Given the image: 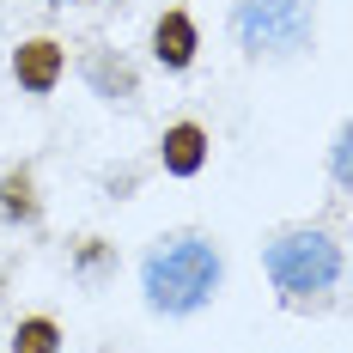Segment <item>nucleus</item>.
<instances>
[{
  "mask_svg": "<svg viewBox=\"0 0 353 353\" xmlns=\"http://www.w3.org/2000/svg\"><path fill=\"white\" fill-rule=\"evenodd\" d=\"M225 286V250L201 225L159 232L141 256V305L152 317H201Z\"/></svg>",
  "mask_w": 353,
  "mask_h": 353,
  "instance_id": "f257e3e1",
  "label": "nucleus"
},
{
  "mask_svg": "<svg viewBox=\"0 0 353 353\" xmlns=\"http://www.w3.org/2000/svg\"><path fill=\"white\" fill-rule=\"evenodd\" d=\"M262 274L281 292L286 311H311V305L335 299V286L347 274V256L323 225H281L262 244Z\"/></svg>",
  "mask_w": 353,
  "mask_h": 353,
  "instance_id": "f03ea898",
  "label": "nucleus"
},
{
  "mask_svg": "<svg viewBox=\"0 0 353 353\" xmlns=\"http://www.w3.org/2000/svg\"><path fill=\"white\" fill-rule=\"evenodd\" d=\"M225 25L244 61H299L317 43V0H232Z\"/></svg>",
  "mask_w": 353,
  "mask_h": 353,
  "instance_id": "7ed1b4c3",
  "label": "nucleus"
},
{
  "mask_svg": "<svg viewBox=\"0 0 353 353\" xmlns=\"http://www.w3.org/2000/svg\"><path fill=\"white\" fill-rule=\"evenodd\" d=\"M79 79L98 104H116V110H134L141 104V68L116 49V43H92L79 55Z\"/></svg>",
  "mask_w": 353,
  "mask_h": 353,
  "instance_id": "20e7f679",
  "label": "nucleus"
},
{
  "mask_svg": "<svg viewBox=\"0 0 353 353\" xmlns=\"http://www.w3.org/2000/svg\"><path fill=\"white\" fill-rule=\"evenodd\" d=\"M61 79H68V43L49 37V31L19 37V49H12V85L25 98H55Z\"/></svg>",
  "mask_w": 353,
  "mask_h": 353,
  "instance_id": "39448f33",
  "label": "nucleus"
},
{
  "mask_svg": "<svg viewBox=\"0 0 353 353\" xmlns=\"http://www.w3.org/2000/svg\"><path fill=\"white\" fill-rule=\"evenodd\" d=\"M146 49H152V61L165 73H189L195 55H201V25H195V12H189V6H165V12L152 19V31H146Z\"/></svg>",
  "mask_w": 353,
  "mask_h": 353,
  "instance_id": "423d86ee",
  "label": "nucleus"
},
{
  "mask_svg": "<svg viewBox=\"0 0 353 353\" xmlns=\"http://www.w3.org/2000/svg\"><path fill=\"white\" fill-rule=\"evenodd\" d=\"M213 159V134L208 122H195V116H176L165 122V134H159V171L176 176V183H189V176H201Z\"/></svg>",
  "mask_w": 353,
  "mask_h": 353,
  "instance_id": "0eeeda50",
  "label": "nucleus"
},
{
  "mask_svg": "<svg viewBox=\"0 0 353 353\" xmlns=\"http://www.w3.org/2000/svg\"><path fill=\"white\" fill-rule=\"evenodd\" d=\"M116 268H122V250L110 244V238H98V232H85V238H73L68 244V274L85 292H98V286L116 281Z\"/></svg>",
  "mask_w": 353,
  "mask_h": 353,
  "instance_id": "6e6552de",
  "label": "nucleus"
},
{
  "mask_svg": "<svg viewBox=\"0 0 353 353\" xmlns=\"http://www.w3.org/2000/svg\"><path fill=\"white\" fill-rule=\"evenodd\" d=\"M0 219L6 225H37L43 219V189L31 165H6L0 171Z\"/></svg>",
  "mask_w": 353,
  "mask_h": 353,
  "instance_id": "1a4fd4ad",
  "label": "nucleus"
},
{
  "mask_svg": "<svg viewBox=\"0 0 353 353\" xmlns=\"http://www.w3.org/2000/svg\"><path fill=\"white\" fill-rule=\"evenodd\" d=\"M61 347H68V329L49 311H31L12 323V353H61Z\"/></svg>",
  "mask_w": 353,
  "mask_h": 353,
  "instance_id": "9d476101",
  "label": "nucleus"
},
{
  "mask_svg": "<svg viewBox=\"0 0 353 353\" xmlns=\"http://www.w3.org/2000/svg\"><path fill=\"white\" fill-rule=\"evenodd\" d=\"M347 146H353V134H347V128H335V141H329V171H335L341 189H347Z\"/></svg>",
  "mask_w": 353,
  "mask_h": 353,
  "instance_id": "9b49d317",
  "label": "nucleus"
},
{
  "mask_svg": "<svg viewBox=\"0 0 353 353\" xmlns=\"http://www.w3.org/2000/svg\"><path fill=\"white\" fill-rule=\"evenodd\" d=\"M43 6H79V0H43Z\"/></svg>",
  "mask_w": 353,
  "mask_h": 353,
  "instance_id": "f8f14e48",
  "label": "nucleus"
}]
</instances>
